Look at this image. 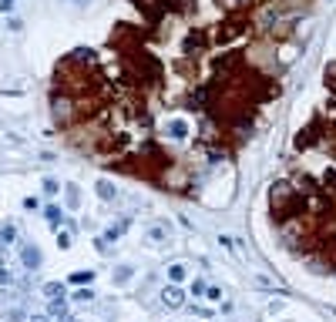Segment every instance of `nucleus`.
Listing matches in <instances>:
<instances>
[{"instance_id": "nucleus-1", "label": "nucleus", "mask_w": 336, "mask_h": 322, "mask_svg": "<svg viewBox=\"0 0 336 322\" xmlns=\"http://www.w3.org/2000/svg\"><path fill=\"white\" fill-rule=\"evenodd\" d=\"M269 205H272V218L279 225L296 215H306V195H299L289 181H276L269 188Z\"/></svg>"}, {"instance_id": "nucleus-2", "label": "nucleus", "mask_w": 336, "mask_h": 322, "mask_svg": "<svg viewBox=\"0 0 336 322\" xmlns=\"http://www.w3.org/2000/svg\"><path fill=\"white\" fill-rule=\"evenodd\" d=\"M125 67L131 71V77L138 81V84H158L161 81V64L155 61V57H148V54H131L128 61H125Z\"/></svg>"}, {"instance_id": "nucleus-3", "label": "nucleus", "mask_w": 336, "mask_h": 322, "mask_svg": "<svg viewBox=\"0 0 336 322\" xmlns=\"http://www.w3.org/2000/svg\"><path fill=\"white\" fill-rule=\"evenodd\" d=\"M246 27H249V10H246V7L229 10V14H225V20L219 24V37H239Z\"/></svg>"}, {"instance_id": "nucleus-4", "label": "nucleus", "mask_w": 336, "mask_h": 322, "mask_svg": "<svg viewBox=\"0 0 336 322\" xmlns=\"http://www.w3.org/2000/svg\"><path fill=\"white\" fill-rule=\"evenodd\" d=\"M20 262H24L27 272H37L40 262H44V255H40V249L34 245V242H27V245H20Z\"/></svg>"}, {"instance_id": "nucleus-5", "label": "nucleus", "mask_w": 336, "mask_h": 322, "mask_svg": "<svg viewBox=\"0 0 336 322\" xmlns=\"http://www.w3.org/2000/svg\"><path fill=\"white\" fill-rule=\"evenodd\" d=\"M320 131H323V118H316L306 131L296 135V148H299V151H303V148H313V145H316V138H320Z\"/></svg>"}, {"instance_id": "nucleus-6", "label": "nucleus", "mask_w": 336, "mask_h": 322, "mask_svg": "<svg viewBox=\"0 0 336 322\" xmlns=\"http://www.w3.org/2000/svg\"><path fill=\"white\" fill-rule=\"evenodd\" d=\"M202 50H208V34L205 31H192L188 37H185V54H202Z\"/></svg>"}, {"instance_id": "nucleus-7", "label": "nucleus", "mask_w": 336, "mask_h": 322, "mask_svg": "<svg viewBox=\"0 0 336 322\" xmlns=\"http://www.w3.org/2000/svg\"><path fill=\"white\" fill-rule=\"evenodd\" d=\"M161 302H165L168 309H182V306H185V292L178 289L175 282H172V285H165V289H161Z\"/></svg>"}, {"instance_id": "nucleus-8", "label": "nucleus", "mask_w": 336, "mask_h": 322, "mask_svg": "<svg viewBox=\"0 0 336 322\" xmlns=\"http://www.w3.org/2000/svg\"><path fill=\"white\" fill-rule=\"evenodd\" d=\"M188 135H192V128H188V121H182V118L168 121V138H172V141H185Z\"/></svg>"}, {"instance_id": "nucleus-9", "label": "nucleus", "mask_w": 336, "mask_h": 322, "mask_svg": "<svg viewBox=\"0 0 336 322\" xmlns=\"http://www.w3.org/2000/svg\"><path fill=\"white\" fill-rule=\"evenodd\" d=\"M128 228H131V218H121L118 225H111V228H108V232H104V235H101V238H104V242H118V238H121V235L128 232Z\"/></svg>"}, {"instance_id": "nucleus-10", "label": "nucleus", "mask_w": 336, "mask_h": 322, "mask_svg": "<svg viewBox=\"0 0 336 322\" xmlns=\"http://www.w3.org/2000/svg\"><path fill=\"white\" fill-rule=\"evenodd\" d=\"M192 7H195V0H165L168 14H188Z\"/></svg>"}, {"instance_id": "nucleus-11", "label": "nucleus", "mask_w": 336, "mask_h": 322, "mask_svg": "<svg viewBox=\"0 0 336 322\" xmlns=\"http://www.w3.org/2000/svg\"><path fill=\"white\" fill-rule=\"evenodd\" d=\"M94 188H98V198H101V201H114V198H118V192H114V185L108 181V178H101Z\"/></svg>"}, {"instance_id": "nucleus-12", "label": "nucleus", "mask_w": 336, "mask_h": 322, "mask_svg": "<svg viewBox=\"0 0 336 322\" xmlns=\"http://www.w3.org/2000/svg\"><path fill=\"white\" fill-rule=\"evenodd\" d=\"M148 242L165 245V242H168V225H152V228H148Z\"/></svg>"}, {"instance_id": "nucleus-13", "label": "nucleus", "mask_w": 336, "mask_h": 322, "mask_svg": "<svg viewBox=\"0 0 336 322\" xmlns=\"http://www.w3.org/2000/svg\"><path fill=\"white\" fill-rule=\"evenodd\" d=\"M64 201H67V208H81V188L78 185H67L64 188Z\"/></svg>"}, {"instance_id": "nucleus-14", "label": "nucleus", "mask_w": 336, "mask_h": 322, "mask_svg": "<svg viewBox=\"0 0 336 322\" xmlns=\"http://www.w3.org/2000/svg\"><path fill=\"white\" fill-rule=\"evenodd\" d=\"M44 215H47V222H51L54 228H61V225H64V211L57 208V205H47V211H44Z\"/></svg>"}, {"instance_id": "nucleus-15", "label": "nucleus", "mask_w": 336, "mask_h": 322, "mask_svg": "<svg viewBox=\"0 0 336 322\" xmlns=\"http://www.w3.org/2000/svg\"><path fill=\"white\" fill-rule=\"evenodd\" d=\"M14 238H17V228L10 225V222H7V225H0V249H4V245H10Z\"/></svg>"}, {"instance_id": "nucleus-16", "label": "nucleus", "mask_w": 336, "mask_h": 322, "mask_svg": "<svg viewBox=\"0 0 336 322\" xmlns=\"http://www.w3.org/2000/svg\"><path fill=\"white\" fill-rule=\"evenodd\" d=\"M131 275H135V269H131V265H121L118 272H114V285H128Z\"/></svg>"}, {"instance_id": "nucleus-17", "label": "nucleus", "mask_w": 336, "mask_h": 322, "mask_svg": "<svg viewBox=\"0 0 336 322\" xmlns=\"http://www.w3.org/2000/svg\"><path fill=\"white\" fill-rule=\"evenodd\" d=\"M47 312H51V315H64V312H67V302H64V296H57V299H51V306H47Z\"/></svg>"}, {"instance_id": "nucleus-18", "label": "nucleus", "mask_w": 336, "mask_h": 322, "mask_svg": "<svg viewBox=\"0 0 336 322\" xmlns=\"http://www.w3.org/2000/svg\"><path fill=\"white\" fill-rule=\"evenodd\" d=\"M185 275H188V272H185V265H182V262H175V265H168V279L175 282V285H178V282L185 279Z\"/></svg>"}, {"instance_id": "nucleus-19", "label": "nucleus", "mask_w": 336, "mask_h": 322, "mask_svg": "<svg viewBox=\"0 0 336 322\" xmlns=\"http://www.w3.org/2000/svg\"><path fill=\"white\" fill-rule=\"evenodd\" d=\"M91 279H94V272H91V269H88V272L81 269V272H74V275H71V282H74V285H84V282L91 285Z\"/></svg>"}, {"instance_id": "nucleus-20", "label": "nucleus", "mask_w": 336, "mask_h": 322, "mask_svg": "<svg viewBox=\"0 0 336 322\" xmlns=\"http://www.w3.org/2000/svg\"><path fill=\"white\" fill-rule=\"evenodd\" d=\"M44 296H47V299H57V296H64V289H61V282H47V285H44Z\"/></svg>"}, {"instance_id": "nucleus-21", "label": "nucleus", "mask_w": 336, "mask_h": 322, "mask_svg": "<svg viewBox=\"0 0 336 322\" xmlns=\"http://www.w3.org/2000/svg\"><path fill=\"white\" fill-rule=\"evenodd\" d=\"M57 249H71V232L67 228H57Z\"/></svg>"}, {"instance_id": "nucleus-22", "label": "nucleus", "mask_w": 336, "mask_h": 322, "mask_svg": "<svg viewBox=\"0 0 336 322\" xmlns=\"http://www.w3.org/2000/svg\"><path fill=\"white\" fill-rule=\"evenodd\" d=\"M0 285H14V272L4 265V258H0Z\"/></svg>"}, {"instance_id": "nucleus-23", "label": "nucleus", "mask_w": 336, "mask_h": 322, "mask_svg": "<svg viewBox=\"0 0 336 322\" xmlns=\"http://www.w3.org/2000/svg\"><path fill=\"white\" fill-rule=\"evenodd\" d=\"M74 302H94V292H91V289H78V292H74Z\"/></svg>"}, {"instance_id": "nucleus-24", "label": "nucleus", "mask_w": 336, "mask_h": 322, "mask_svg": "<svg viewBox=\"0 0 336 322\" xmlns=\"http://www.w3.org/2000/svg\"><path fill=\"white\" fill-rule=\"evenodd\" d=\"M225 10H239V7H246V0H219Z\"/></svg>"}, {"instance_id": "nucleus-25", "label": "nucleus", "mask_w": 336, "mask_h": 322, "mask_svg": "<svg viewBox=\"0 0 336 322\" xmlns=\"http://www.w3.org/2000/svg\"><path fill=\"white\" fill-rule=\"evenodd\" d=\"M44 192H47V195H57V192H61V185H57L54 178H47V181H44Z\"/></svg>"}, {"instance_id": "nucleus-26", "label": "nucleus", "mask_w": 336, "mask_h": 322, "mask_svg": "<svg viewBox=\"0 0 336 322\" xmlns=\"http://www.w3.org/2000/svg\"><path fill=\"white\" fill-rule=\"evenodd\" d=\"M205 299H212V302H219V299H222V289H215V285H208V289H205Z\"/></svg>"}, {"instance_id": "nucleus-27", "label": "nucleus", "mask_w": 336, "mask_h": 322, "mask_svg": "<svg viewBox=\"0 0 336 322\" xmlns=\"http://www.w3.org/2000/svg\"><path fill=\"white\" fill-rule=\"evenodd\" d=\"M4 319H7V322H24V312H20V309H10Z\"/></svg>"}, {"instance_id": "nucleus-28", "label": "nucleus", "mask_w": 336, "mask_h": 322, "mask_svg": "<svg viewBox=\"0 0 336 322\" xmlns=\"http://www.w3.org/2000/svg\"><path fill=\"white\" fill-rule=\"evenodd\" d=\"M205 289H208L205 282H202V279H195V285H192V296H205Z\"/></svg>"}, {"instance_id": "nucleus-29", "label": "nucleus", "mask_w": 336, "mask_h": 322, "mask_svg": "<svg viewBox=\"0 0 336 322\" xmlns=\"http://www.w3.org/2000/svg\"><path fill=\"white\" fill-rule=\"evenodd\" d=\"M27 322H51V319H47V315H44V312H37V315H31V319H27Z\"/></svg>"}, {"instance_id": "nucleus-30", "label": "nucleus", "mask_w": 336, "mask_h": 322, "mask_svg": "<svg viewBox=\"0 0 336 322\" xmlns=\"http://www.w3.org/2000/svg\"><path fill=\"white\" fill-rule=\"evenodd\" d=\"M10 7H14V0H0V10H4V14H7Z\"/></svg>"}]
</instances>
